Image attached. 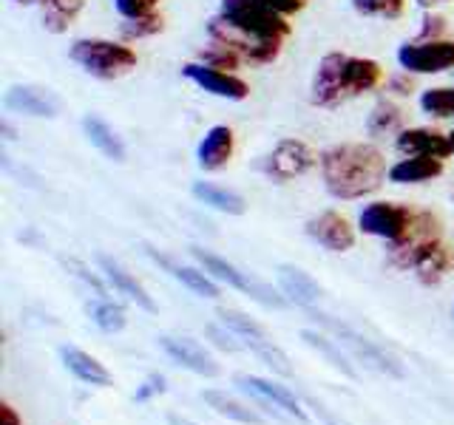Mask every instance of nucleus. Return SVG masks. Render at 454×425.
I'll list each match as a JSON object with an SVG mask.
<instances>
[{
	"label": "nucleus",
	"mask_w": 454,
	"mask_h": 425,
	"mask_svg": "<svg viewBox=\"0 0 454 425\" xmlns=\"http://www.w3.org/2000/svg\"><path fill=\"white\" fill-rule=\"evenodd\" d=\"M324 188L338 202L372 196L389 179L387 156L369 142H340L318 153Z\"/></svg>",
	"instance_id": "obj_1"
},
{
	"label": "nucleus",
	"mask_w": 454,
	"mask_h": 425,
	"mask_svg": "<svg viewBox=\"0 0 454 425\" xmlns=\"http://www.w3.org/2000/svg\"><path fill=\"white\" fill-rule=\"evenodd\" d=\"M383 82V68L369 57H352L344 51L324 54L309 82V103L316 108H338L349 99L375 91Z\"/></svg>",
	"instance_id": "obj_2"
},
{
	"label": "nucleus",
	"mask_w": 454,
	"mask_h": 425,
	"mask_svg": "<svg viewBox=\"0 0 454 425\" xmlns=\"http://www.w3.org/2000/svg\"><path fill=\"white\" fill-rule=\"evenodd\" d=\"M71 63H77L94 80H120L137 68V51L125 42L106 37H80L68 46Z\"/></svg>",
	"instance_id": "obj_3"
},
{
	"label": "nucleus",
	"mask_w": 454,
	"mask_h": 425,
	"mask_svg": "<svg viewBox=\"0 0 454 425\" xmlns=\"http://www.w3.org/2000/svg\"><path fill=\"white\" fill-rule=\"evenodd\" d=\"M219 14L227 23H233L236 28H241V32L255 40L284 42L293 32L287 18L267 9L262 0H219Z\"/></svg>",
	"instance_id": "obj_4"
},
{
	"label": "nucleus",
	"mask_w": 454,
	"mask_h": 425,
	"mask_svg": "<svg viewBox=\"0 0 454 425\" xmlns=\"http://www.w3.org/2000/svg\"><path fill=\"white\" fill-rule=\"evenodd\" d=\"M437 241H443L440 238L437 216H432L429 210H420L411 216L409 230L389 244V261L401 269H409V267L415 269V264L437 244Z\"/></svg>",
	"instance_id": "obj_5"
},
{
	"label": "nucleus",
	"mask_w": 454,
	"mask_h": 425,
	"mask_svg": "<svg viewBox=\"0 0 454 425\" xmlns=\"http://www.w3.org/2000/svg\"><path fill=\"white\" fill-rule=\"evenodd\" d=\"M316 165H318L316 151H312L304 139L290 136V139L276 142V148L264 156L262 170H264V176H270L273 182L284 184V182H293L298 176L309 174V170L316 167Z\"/></svg>",
	"instance_id": "obj_6"
},
{
	"label": "nucleus",
	"mask_w": 454,
	"mask_h": 425,
	"mask_svg": "<svg viewBox=\"0 0 454 425\" xmlns=\"http://www.w3.org/2000/svg\"><path fill=\"white\" fill-rule=\"evenodd\" d=\"M205 28H207L210 40L222 42V46H227V49H233L241 60H247V63H259V66L273 63V60H278V54L284 49V42H267V40H255V37L245 35L233 23H227L222 14H213Z\"/></svg>",
	"instance_id": "obj_7"
},
{
	"label": "nucleus",
	"mask_w": 454,
	"mask_h": 425,
	"mask_svg": "<svg viewBox=\"0 0 454 425\" xmlns=\"http://www.w3.org/2000/svg\"><path fill=\"white\" fill-rule=\"evenodd\" d=\"M397 66L406 74H443L454 68V40H415L397 49Z\"/></svg>",
	"instance_id": "obj_8"
},
{
	"label": "nucleus",
	"mask_w": 454,
	"mask_h": 425,
	"mask_svg": "<svg viewBox=\"0 0 454 425\" xmlns=\"http://www.w3.org/2000/svg\"><path fill=\"white\" fill-rule=\"evenodd\" d=\"M191 252H193V259L205 267V273H207L210 278H216V281L227 283V287H233V290H239V292H247V295L255 298V301H262V304H267V306H281V304H284L273 290H267L264 283L253 281L250 275L241 273L239 267H233V264H227L224 259H219V255H213V252H207V250H199V247H193Z\"/></svg>",
	"instance_id": "obj_9"
},
{
	"label": "nucleus",
	"mask_w": 454,
	"mask_h": 425,
	"mask_svg": "<svg viewBox=\"0 0 454 425\" xmlns=\"http://www.w3.org/2000/svg\"><path fill=\"white\" fill-rule=\"evenodd\" d=\"M312 318L316 321H321L326 329H333L335 335H338V344H344L355 358L358 360H364L366 366H372V368H378V372H383V375H392V377H403V368H401V363H397L395 358H389L387 352L383 349H378L372 340H366L364 335H358L355 329H349L347 323H338L335 318H330V315H318V312H312Z\"/></svg>",
	"instance_id": "obj_10"
},
{
	"label": "nucleus",
	"mask_w": 454,
	"mask_h": 425,
	"mask_svg": "<svg viewBox=\"0 0 454 425\" xmlns=\"http://www.w3.org/2000/svg\"><path fill=\"white\" fill-rule=\"evenodd\" d=\"M411 212L409 207L403 205H395V202H372L366 205L361 212H358V227L361 233L366 236H375V238H383V241H397L411 224Z\"/></svg>",
	"instance_id": "obj_11"
},
{
	"label": "nucleus",
	"mask_w": 454,
	"mask_h": 425,
	"mask_svg": "<svg viewBox=\"0 0 454 425\" xmlns=\"http://www.w3.org/2000/svg\"><path fill=\"white\" fill-rule=\"evenodd\" d=\"M182 77L191 80L193 85H199L202 91L213 94V97H222V99H231V103H241V99L250 97V85L231 74V71H219V68H210L205 63H184L182 66Z\"/></svg>",
	"instance_id": "obj_12"
},
{
	"label": "nucleus",
	"mask_w": 454,
	"mask_h": 425,
	"mask_svg": "<svg viewBox=\"0 0 454 425\" xmlns=\"http://www.w3.org/2000/svg\"><path fill=\"white\" fill-rule=\"evenodd\" d=\"M307 236L330 252H347L355 247V227L335 210H324L316 219H309Z\"/></svg>",
	"instance_id": "obj_13"
},
{
	"label": "nucleus",
	"mask_w": 454,
	"mask_h": 425,
	"mask_svg": "<svg viewBox=\"0 0 454 425\" xmlns=\"http://www.w3.org/2000/svg\"><path fill=\"white\" fill-rule=\"evenodd\" d=\"M4 105L14 113H26V117H57L60 113V99L40 85H12L4 94Z\"/></svg>",
	"instance_id": "obj_14"
},
{
	"label": "nucleus",
	"mask_w": 454,
	"mask_h": 425,
	"mask_svg": "<svg viewBox=\"0 0 454 425\" xmlns=\"http://www.w3.org/2000/svg\"><path fill=\"white\" fill-rule=\"evenodd\" d=\"M395 151L403 156H437V159L454 153L449 134H440L434 128H403L395 136Z\"/></svg>",
	"instance_id": "obj_15"
},
{
	"label": "nucleus",
	"mask_w": 454,
	"mask_h": 425,
	"mask_svg": "<svg viewBox=\"0 0 454 425\" xmlns=\"http://www.w3.org/2000/svg\"><path fill=\"white\" fill-rule=\"evenodd\" d=\"M233 151H236L233 128L213 125L196 148V165L202 167L205 174H216V170H222L227 162L233 159Z\"/></svg>",
	"instance_id": "obj_16"
},
{
	"label": "nucleus",
	"mask_w": 454,
	"mask_h": 425,
	"mask_svg": "<svg viewBox=\"0 0 454 425\" xmlns=\"http://www.w3.org/2000/svg\"><path fill=\"white\" fill-rule=\"evenodd\" d=\"M160 346L168 352V358L184 366V368H191V372L196 375H205V377H216L219 375V366L216 360L210 358V354L196 344V340L191 337H170V335H162L160 337Z\"/></svg>",
	"instance_id": "obj_17"
},
{
	"label": "nucleus",
	"mask_w": 454,
	"mask_h": 425,
	"mask_svg": "<svg viewBox=\"0 0 454 425\" xmlns=\"http://www.w3.org/2000/svg\"><path fill=\"white\" fill-rule=\"evenodd\" d=\"M443 174V159L437 156H403L389 167V182L395 184H420Z\"/></svg>",
	"instance_id": "obj_18"
},
{
	"label": "nucleus",
	"mask_w": 454,
	"mask_h": 425,
	"mask_svg": "<svg viewBox=\"0 0 454 425\" xmlns=\"http://www.w3.org/2000/svg\"><path fill=\"white\" fill-rule=\"evenodd\" d=\"M278 283H281V292L298 306L309 309V306H316L318 298H321V287L304 273V269H298V267L281 264L278 267Z\"/></svg>",
	"instance_id": "obj_19"
},
{
	"label": "nucleus",
	"mask_w": 454,
	"mask_h": 425,
	"mask_svg": "<svg viewBox=\"0 0 454 425\" xmlns=\"http://www.w3.org/2000/svg\"><path fill=\"white\" fill-rule=\"evenodd\" d=\"M236 382L245 391L255 394V397H262V400H267L270 406H276V408H284L287 414H293L295 420H307V414L301 411V406H298L295 397L284 389V386H276V382H270V380H262V377H247V375H241L236 377Z\"/></svg>",
	"instance_id": "obj_20"
},
{
	"label": "nucleus",
	"mask_w": 454,
	"mask_h": 425,
	"mask_svg": "<svg viewBox=\"0 0 454 425\" xmlns=\"http://www.w3.org/2000/svg\"><path fill=\"white\" fill-rule=\"evenodd\" d=\"M82 134L89 136V142L106 156V159L125 162V142L117 136V131H114L106 120L94 117V113H85V117H82Z\"/></svg>",
	"instance_id": "obj_21"
},
{
	"label": "nucleus",
	"mask_w": 454,
	"mask_h": 425,
	"mask_svg": "<svg viewBox=\"0 0 454 425\" xmlns=\"http://www.w3.org/2000/svg\"><path fill=\"white\" fill-rule=\"evenodd\" d=\"M37 6H40L43 28L49 35H63L80 18L85 0H37Z\"/></svg>",
	"instance_id": "obj_22"
},
{
	"label": "nucleus",
	"mask_w": 454,
	"mask_h": 425,
	"mask_svg": "<svg viewBox=\"0 0 454 425\" xmlns=\"http://www.w3.org/2000/svg\"><path fill=\"white\" fill-rule=\"evenodd\" d=\"M99 267H103V273H106V278L114 283V290H120L122 295H128L131 301L137 304V306H142V309H148V312H153L156 309V304H153V298L148 295V290L142 287V283L128 273L125 267H120L117 261H111L108 255H99Z\"/></svg>",
	"instance_id": "obj_23"
},
{
	"label": "nucleus",
	"mask_w": 454,
	"mask_h": 425,
	"mask_svg": "<svg viewBox=\"0 0 454 425\" xmlns=\"http://www.w3.org/2000/svg\"><path fill=\"white\" fill-rule=\"evenodd\" d=\"M60 354H63V363H66L68 372L74 377H80L82 382H91V386H99V389L111 386L108 368L97 358H91V354H85L82 349H74V346H63Z\"/></svg>",
	"instance_id": "obj_24"
},
{
	"label": "nucleus",
	"mask_w": 454,
	"mask_h": 425,
	"mask_svg": "<svg viewBox=\"0 0 454 425\" xmlns=\"http://www.w3.org/2000/svg\"><path fill=\"white\" fill-rule=\"evenodd\" d=\"M193 196L199 198L202 205L219 210V212H227V216H241V212L247 210L245 198L239 193L227 190V188H219V184H210V182H193Z\"/></svg>",
	"instance_id": "obj_25"
},
{
	"label": "nucleus",
	"mask_w": 454,
	"mask_h": 425,
	"mask_svg": "<svg viewBox=\"0 0 454 425\" xmlns=\"http://www.w3.org/2000/svg\"><path fill=\"white\" fill-rule=\"evenodd\" d=\"M148 255L151 259L160 264V267H165L170 275H174L176 281H182L184 287H188L191 292H196V295H202V298H219V287L213 283V278L207 275V273H199V269H193V267H179V264H170L165 255H160V252H153V250H148Z\"/></svg>",
	"instance_id": "obj_26"
},
{
	"label": "nucleus",
	"mask_w": 454,
	"mask_h": 425,
	"mask_svg": "<svg viewBox=\"0 0 454 425\" xmlns=\"http://www.w3.org/2000/svg\"><path fill=\"white\" fill-rule=\"evenodd\" d=\"M366 131L369 136H397L403 131V111L401 105H395L392 99H380V103L369 111L366 120Z\"/></svg>",
	"instance_id": "obj_27"
},
{
	"label": "nucleus",
	"mask_w": 454,
	"mask_h": 425,
	"mask_svg": "<svg viewBox=\"0 0 454 425\" xmlns=\"http://www.w3.org/2000/svg\"><path fill=\"white\" fill-rule=\"evenodd\" d=\"M451 267H454V252L443 244V241H437V244L415 264L418 278H420L423 283H437V281H443Z\"/></svg>",
	"instance_id": "obj_28"
},
{
	"label": "nucleus",
	"mask_w": 454,
	"mask_h": 425,
	"mask_svg": "<svg viewBox=\"0 0 454 425\" xmlns=\"http://www.w3.org/2000/svg\"><path fill=\"white\" fill-rule=\"evenodd\" d=\"M202 400L216 411V414H222V417H227V420H236V422H245V425H259L262 420L253 414L250 408H245L241 403H236V400H231L227 394H222V391H202Z\"/></svg>",
	"instance_id": "obj_29"
},
{
	"label": "nucleus",
	"mask_w": 454,
	"mask_h": 425,
	"mask_svg": "<svg viewBox=\"0 0 454 425\" xmlns=\"http://www.w3.org/2000/svg\"><path fill=\"white\" fill-rule=\"evenodd\" d=\"M420 111L437 120H454V89H426L420 94Z\"/></svg>",
	"instance_id": "obj_30"
},
{
	"label": "nucleus",
	"mask_w": 454,
	"mask_h": 425,
	"mask_svg": "<svg viewBox=\"0 0 454 425\" xmlns=\"http://www.w3.org/2000/svg\"><path fill=\"white\" fill-rule=\"evenodd\" d=\"M199 63H205L210 68H219V71H231L233 74V71L241 66V57L233 49H227V46H222V42L210 40L207 46L199 51Z\"/></svg>",
	"instance_id": "obj_31"
},
{
	"label": "nucleus",
	"mask_w": 454,
	"mask_h": 425,
	"mask_svg": "<svg viewBox=\"0 0 454 425\" xmlns=\"http://www.w3.org/2000/svg\"><path fill=\"white\" fill-rule=\"evenodd\" d=\"M89 315L91 321L99 326L103 332H120L125 326V312L122 306H117L114 301H108V298H103V301H97L89 306Z\"/></svg>",
	"instance_id": "obj_32"
},
{
	"label": "nucleus",
	"mask_w": 454,
	"mask_h": 425,
	"mask_svg": "<svg viewBox=\"0 0 454 425\" xmlns=\"http://www.w3.org/2000/svg\"><path fill=\"white\" fill-rule=\"evenodd\" d=\"M349 4L364 18H387V20H397L406 9V0H349Z\"/></svg>",
	"instance_id": "obj_33"
},
{
	"label": "nucleus",
	"mask_w": 454,
	"mask_h": 425,
	"mask_svg": "<svg viewBox=\"0 0 454 425\" xmlns=\"http://www.w3.org/2000/svg\"><path fill=\"white\" fill-rule=\"evenodd\" d=\"M219 318H222V326H224V329L236 332L239 337H245V340H264V337H267V332L262 329V326L255 323V321H250L247 315H241V312L219 309Z\"/></svg>",
	"instance_id": "obj_34"
},
{
	"label": "nucleus",
	"mask_w": 454,
	"mask_h": 425,
	"mask_svg": "<svg viewBox=\"0 0 454 425\" xmlns=\"http://www.w3.org/2000/svg\"><path fill=\"white\" fill-rule=\"evenodd\" d=\"M247 349H253L270 368H276L278 375H293L287 354H284L278 346H273V340H267V337L264 340H247Z\"/></svg>",
	"instance_id": "obj_35"
},
{
	"label": "nucleus",
	"mask_w": 454,
	"mask_h": 425,
	"mask_svg": "<svg viewBox=\"0 0 454 425\" xmlns=\"http://www.w3.org/2000/svg\"><path fill=\"white\" fill-rule=\"evenodd\" d=\"M301 337L307 340V344L312 346V349H318L324 358H330V363L335 366V368H340V372H344L347 377H355V372H352V366L347 363V358L344 354H340L330 340H326L324 335H316V332H301Z\"/></svg>",
	"instance_id": "obj_36"
},
{
	"label": "nucleus",
	"mask_w": 454,
	"mask_h": 425,
	"mask_svg": "<svg viewBox=\"0 0 454 425\" xmlns=\"http://www.w3.org/2000/svg\"><path fill=\"white\" fill-rule=\"evenodd\" d=\"M162 32V18L160 14H148V18H137V20H125L122 23V37L125 40H142V37H153Z\"/></svg>",
	"instance_id": "obj_37"
},
{
	"label": "nucleus",
	"mask_w": 454,
	"mask_h": 425,
	"mask_svg": "<svg viewBox=\"0 0 454 425\" xmlns=\"http://www.w3.org/2000/svg\"><path fill=\"white\" fill-rule=\"evenodd\" d=\"M156 6H160V0H114V9H117L125 20L148 18V14H153Z\"/></svg>",
	"instance_id": "obj_38"
},
{
	"label": "nucleus",
	"mask_w": 454,
	"mask_h": 425,
	"mask_svg": "<svg viewBox=\"0 0 454 425\" xmlns=\"http://www.w3.org/2000/svg\"><path fill=\"white\" fill-rule=\"evenodd\" d=\"M262 4H264L267 9H273L276 14H281V18H290V14L307 9L309 0H262Z\"/></svg>",
	"instance_id": "obj_39"
},
{
	"label": "nucleus",
	"mask_w": 454,
	"mask_h": 425,
	"mask_svg": "<svg viewBox=\"0 0 454 425\" xmlns=\"http://www.w3.org/2000/svg\"><path fill=\"white\" fill-rule=\"evenodd\" d=\"M165 391V380L160 377V375H151L148 380H145V386H142L137 394H134V400H148V397H153V394H162Z\"/></svg>",
	"instance_id": "obj_40"
},
{
	"label": "nucleus",
	"mask_w": 454,
	"mask_h": 425,
	"mask_svg": "<svg viewBox=\"0 0 454 425\" xmlns=\"http://www.w3.org/2000/svg\"><path fill=\"white\" fill-rule=\"evenodd\" d=\"M446 28V20L432 14V18L423 20V32H420V40H440V32Z\"/></svg>",
	"instance_id": "obj_41"
},
{
	"label": "nucleus",
	"mask_w": 454,
	"mask_h": 425,
	"mask_svg": "<svg viewBox=\"0 0 454 425\" xmlns=\"http://www.w3.org/2000/svg\"><path fill=\"white\" fill-rule=\"evenodd\" d=\"M0 425H23L20 417H18V411H14L9 403L0 406Z\"/></svg>",
	"instance_id": "obj_42"
},
{
	"label": "nucleus",
	"mask_w": 454,
	"mask_h": 425,
	"mask_svg": "<svg viewBox=\"0 0 454 425\" xmlns=\"http://www.w3.org/2000/svg\"><path fill=\"white\" fill-rule=\"evenodd\" d=\"M392 85L397 89V94H409V89H411V82H406V80H401V77L392 80Z\"/></svg>",
	"instance_id": "obj_43"
},
{
	"label": "nucleus",
	"mask_w": 454,
	"mask_h": 425,
	"mask_svg": "<svg viewBox=\"0 0 454 425\" xmlns=\"http://www.w3.org/2000/svg\"><path fill=\"white\" fill-rule=\"evenodd\" d=\"M440 4H446V0H418V6H420V9H434V6H440Z\"/></svg>",
	"instance_id": "obj_44"
},
{
	"label": "nucleus",
	"mask_w": 454,
	"mask_h": 425,
	"mask_svg": "<svg viewBox=\"0 0 454 425\" xmlns=\"http://www.w3.org/2000/svg\"><path fill=\"white\" fill-rule=\"evenodd\" d=\"M12 4H18V6H26V4H37V0H12Z\"/></svg>",
	"instance_id": "obj_45"
},
{
	"label": "nucleus",
	"mask_w": 454,
	"mask_h": 425,
	"mask_svg": "<svg viewBox=\"0 0 454 425\" xmlns=\"http://www.w3.org/2000/svg\"><path fill=\"white\" fill-rule=\"evenodd\" d=\"M449 139H451V148H454V128H451V134H449Z\"/></svg>",
	"instance_id": "obj_46"
}]
</instances>
